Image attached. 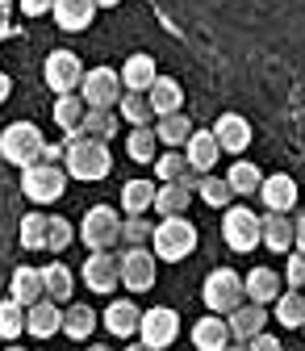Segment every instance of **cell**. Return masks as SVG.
Here are the masks:
<instances>
[{"label": "cell", "mask_w": 305, "mask_h": 351, "mask_svg": "<svg viewBox=\"0 0 305 351\" xmlns=\"http://www.w3.org/2000/svg\"><path fill=\"white\" fill-rule=\"evenodd\" d=\"M63 163H67V176H71V180H84V184L105 180V176L113 171L109 143H97V138H88V134L67 138V147H63Z\"/></svg>", "instance_id": "1"}, {"label": "cell", "mask_w": 305, "mask_h": 351, "mask_svg": "<svg viewBox=\"0 0 305 351\" xmlns=\"http://www.w3.org/2000/svg\"><path fill=\"white\" fill-rule=\"evenodd\" d=\"M201 297H205V310L213 318H230L234 310L247 305V289H243V276L234 268H213L201 285Z\"/></svg>", "instance_id": "2"}, {"label": "cell", "mask_w": 305, "mask_h": 351, "mask_svg": "<svg viewBox=\"0 0 305 351\" xmlns=\"http://www.w3.org/2000/svg\"><path fill=\"white\" fill-rule=\"evenodd\" d=\"M151 251L159 263H180L197 251V226L188 217H163V222L151 230Z\"/></svg>", "instance_id": "3"}, {"label": "cell", "mask_w": 305, "mask_h": 351, "mask_svg": "<svg viewBox=\"0 0 305 351\" xmlns=\"http://www.w3.org/2000/svg\"><path fill=\"white\" fill-rule=\"evenodd\" d=\"M0 155H5L13 167H34L42 163V155H47V138H42V130L34 121H13L0 130Z\"/></svg>", "instance_id": "4"}, {"label": "cell", "mask_w": 305, "mask_h": 351, "mask_svg": "<svg viewBox=\"0 0 305 351\" xmlns=\"http://www.w3.org/2000/svg\"><path fill=\"white\" fill-rule=\"evenodd\" d=\"M80 243L88 247V255L113 251L121 243V213L113 205H93L88 213L80 217Z\"/></svg>", "instance_id": "5"}, {"label": "cell", "mask_w": 305, "mask_h": 351, "mask_svg": "<svg viewBox=\"0 0 305 351\" xmlns=\"http://www.w3.org/2000/svg\"><path fill=\"white\" fill-rule=\"evenodd\" d=\"M222 239L230 251L239 255H251L255 247H264V222H259V213L247 209V205H230L222 213Z\"/></svg>", "instance_id": "6"}, {"label": "cell", "mask_w": 305, "mask_h": 351, "mask_svg": "<svg viewBox=\"0 0 305 351\" xmlns=\"http://www.w3.org/2000/svg\"><path fill=\"white\" fill-rule=\"evenodd\" d=\"M21 193L34 205H55L67 193V167H59V163H34V167H25L21 171Z\"/></svg>", "instance_id": "7"}, {"label": "cell", "mask_w": 305, "mask_h": 351, "mask_svg": "<svg viewBox=\"0 0 305 351\" xmlns=\"http://www.w3.org/2000/svg\"><path fill=\"white\" fill-rule=\"evenodd\" d=\"M117 272H121V289L147 293L159 280V259H155L151 247H125V255L117 259Z\"/></svg>", "instance_id": "8"}, {"label": "cell", "mask_w": 305, "mask_h": 351, "mask_svg": "<svg viewBox=\"0 0 305 351\" xmlns=\"http://www.w3.org/2000/svg\"><path fill=\"white\" fill-rule=\"evenodd\" d=\"M80 101L88 109H117L121 105V71L113 67H88L80 84Z\"/></svg>", "instance_id": "9"}, {"label": "cell", "mask_w": 305, "mask_h": 351, "mask_svg": "<svg viewBox=\"0 0 305 351\" xmlns=\"http://www.w3.org/2000/svg\"><path fill=\"white\" fill-rule=\"evenodd\" d=\"M42 80H47V88L55 97H71L80 93V84H84V63L75 51H51L47 63H42Z\"/></svg>", "instance_id": "10"}, {"label": "cell", "mask_w": 305, "mask_h": 351, "mask_svg": "<svg viewBox=\"0 0 305 351\" xmlns=\"http://www.w3.org/2000/svg\"><path fill=\"white\" fill-rule=\"evenodd\" d=\"M176 339H180V314L171 310V305H155V310L143 314V322H138V343L143 347L167 351Z\"/></svg>", "instance_id": "11"}, {"label": "cell", "mask_w": 305, "mask_h": 351, "mask_svg": "<svg viewBox=\"0 0 305 351\" xmlns=\"http://www.w3.org/2000/svg\"><path fill=\"white\" fill-rule=\"evenodd\" d=\"M213 138H217V147H222L226 155H243L255 143V130H251V121L243 113H222L213 121Z\"/></svg>", "instance_id": "12"}, {"label": "cell", "mask_w": 305, "mask_h": 351, "mask_svg": "<svg viewBox=\"0 0 305 351\" xmlns=\"http://www.w3.org/2000/svg\"><path fill=\"white\" fill-rule=\"evenodd\" d=\"M80 276H84V285H88V293H101V297H109V293L121 285L117 255H109V251H101V255H88V259H84V268H80Z\"/></svg>", "instance_id": "13"}, {"label": "cell", "mask_w": 305, "mask_h": 351, "mask_svg": "<svg viewBox=\"0 0 305 351\" xmlns=\"http://www.w3.org/2000/svg\"><path fill=\"white\" fill-rule=\"evenodd\" d=\"M243 289H247V301L251 305H264V310H272L276 297L284 293V276L276 268H251L243 276Z\"/></svg>", "instance_id": "14"}, {"label": "cell", "mask_w": 305, "mask_h": 351, "mask_svg": "<svg viewBox=\"0 0 305 351\" xmlns=\"http://www.w3.org/2000/svg\"><path fill=\"white\" fill-rule=\"evenodd\" d=\"M297 180L289 171H276V176H264V189H259V201H264L268 213H293L297 205Z\"/></svg>", "instance_id": "15"}, {"label": "cell", "mask_w": 305, "mask_h": 351, "mask_svg": "<svg viewBox=\"0 0 305 351\" xmlns=\"http://www.w3.org/2000/svg\"><path fill=\"white\" fill-rule=\"evenodd\" d=\"M184 159H188L193 176H209L213 171V163L222 159V147H217L213 130H193V138L184 143Z\"/></svg>", "instance_id": "16"}, {"label": "cell", "mask_w": 305, "mask_h": 351, "mask_svg": "<svg viewBox=\"0 0 305 351\" xmlns=\"http://www.w3.org/2000/svg\"><path fill=\"white\" fill-rule=\"evenodd\" d=\"M268 322H272V314L264 310V305H243V310H234L230 318H226V326H230V339L234 343H251V339H259L268 330Z\"/></svg>", "instance_id": "17"}, {"label": "cell", "mask_w": 305, "mask_h": 351, "mask_svg": "<svg viewBox=\"0 0 305 351\" xmlns=\"http://www.w3.org/2000/svg\"><path fill=\"white\" fill-rule=\"evenodd\" d=\"M55 25L63 34H84L97 21V0H55Z\"/></svg>", "instance_id": "18"}, {"label": "cell", "mask_w": 305, "mask_h": 351, "mask_svg": "<svg viewBox=\"0 0 305 351\" xmlns=\"http://www.w3.org/2000/svg\"><path fill=\"white\" fill-rule=\"evenodd\" d=\"M155 80H159L155 55H130V59L121 63V88H125V93H138V97H147L151 88H155Z\"/></svg>", "instance_id": "19"}, {"label": "cell", "mask_w": 305, "mask_h": 351, "mask_svg": "<svg viewBox=\"0 0 305 351\" xmlns=\"http://www.w3.org/2000/svg\"><path fill=\"white\" fill-rule=\"evenodd\" d=\"M9 297L21 305V310H34L38 301H47V289H42V268L21 263V268L9 276Z\"/></svg>", "instance_id": "20"}, {"label": "cell", "mask_w": 305, "mask_h": 351, "mask_svg": "<svg viewBox=\"0 0 305 351\" xmlns=\"http://www.w3.org/2000/svg\"><path fill=\"white\" fill-rule=\"evenodd\" d=\"M193 193H197V176H184V180H176V184H159V193H155V209H159L163 217H184Z\"/></svg>", "instance_id": "21"}, {"label": "cell", "mask_w": 305, "mask_h": 351, "mask_svg": "<svg viewBox=\"0 0 305 351\" xmlns=\"http://www.w3.org/2000/svg\"><path fill=\"white\" fill-rule=\"evenodd\" d=\"M264 247L276 251V255H293V243H297V222L289 213H264Z\"/></svg>", "instance_id": "22"}, {"label": "cell", "mask_w": 305, "mask_h": 351, "mask_svg": "<svg viewBox=\"0 0 305 351\" xmlns=\"http://www.w3.org/2000/svg\"><path fill=\"white\" fill-rule=\"evenodd\" d=\"M25 330L34 339H55L63 330V305L55 301H38L34 310H25Z\"/></svg>", "instance_id": "23"}, {"label": "cell", "mask_w": 305, "mask_h": 351, "mask_svg": "<svg viewBox=\"0 0 305 351\" xmlns=\"http://www.w3.org/2000/svg\"><path fill=\"white\" fill-rule=\"evenodd\" d=\"M234 339H230V326H226V318H213V314H205L201 322H193V347L197 351H226Z\"/></svg>", "instance_id": "24"}, {"label": "cell", "mask_w": 305, "mask_h": 351, "mask_svg": "<svg viewBox=\"0 0 305 351\" xmlns=\"http://www.w3.org/2000/svg\"><path fill=\"white\" fill-rule=\"evenodd\" d=\"M147 101H151L155 117H171V113H180V105H184V88H180V80L159 75V80H155V88L147 93Z\"/></svg>", "instance_id": "25"}, {"label": "cell", "mask_w": 305, "mask_h": 351, "mask_svg": "<svg viewBox=\"0 0 305 351\" xmlns=\"http://www.w3.org/2000/svg\"><path fill=\"white\" fill-rule=\"evenodd\" d=\"M105 330L117 335V339H130V335H138V322H143V310L134 301H113L109 310H105Z\"/></svg>", "instance_id": "26"}, {"label": "cell", "mask_w": 305, "mask_h": 351, "mask_svg": "<svg viewBox=\"0 0 305 351\" xmlns=\"http://www.w3.org/2000/svg\"><path fill=\"white\" fill-rule=\"evenodd\" d=\"M84 117H88V105L80 101V93L55 97V125L63 130L67 138H80V134H84Z\"/></svg>", "instance_id": "27"}, {"label": "cell", "mask_w": 305, "mask_h": 351, "mask_svg": "<svg viewBox=\"0 0 305 351\" xmlns=\"http://www.w3.org/2000/svg\"><path fill=\"white\" fill-rule=\"evenodd\" d=\"M101 326V314L93 305H67L63 310V335L75 339V343H88V335Z\"/></svg>", "instance_id": "28"}, {"label": "cell", "mask_w": 305, "mask_h": 351, "mask_svg": "<svg viewBox=\"0 0 305 351\" xmlns=\"http://www.w3.org/2000/svg\"><path fill=\"white\" fill-rule=\"evenodd\" d=\"M226 184L234 197H255L259 189H264V171H259L251 159H234L230 171H226Z\"/></svg>", "instance_id": "29"}, {"label": "cell", "mask_w": 305, "mask_h": 351, "mask_svg": "<svg viewBox=\"0 0 305 351\" xmlns=\"http://www.w3.org/2000/svg\"><path fill=\"white\" fill-rule=\"evenodd\" d=\"M42 289H47V301H55V305L71 301V293H75L71 268L67 263H47V268H42Z\"/></svg>", "instance_id": "30"}, {"label": "cell", "mask_w": 305, "mask_h": 351, "mask_svg": "<svg viewBox=\"0 0 305 351\" xmlns=\"http://www.w3.org/2000/svg\"><path fill=\"white\" fill-rule=\"evenodd\" d=\"M155 138H159V147H167V151H180V147L193 138V125H188V117H184V113L159 117V121H155Z\"/></svg>", "instance_id": "31"}, {"label": "cell", "mask_w": 305, "mask_h": 351, "mask_svg": "<svg viewBox=\"0 0 305 351\" xmlns=\"http://www.w3.org/2000/svg\"><path fill=\"white\" fill-rule=\"evenodd\" d=\"M155 180H130L125 189H121V209L130 213V217H143L147 209H155Z\"/></svg>", "instance_id": "32"}, {"label": "cell", "mask_w": 305, "mask_h": 351, "mask_svg": "<svg viewBox=\"0 0 305 351\" xmlns=\"http://www.w3.org/2000/svg\"><path fill=\"white\" fill-rule=\"evenodd\" d=\"M272 318H276L280 326H289V330H301V326H305V293L284 289V293L276 297V305H272Z\"/></svg>", "instance_id": "33"}, {"label": "cell", "mask_w": 305, "mask_h": 351, "mask_svg": "<svg viewBox=\"0 0 305 351\" xmlns=\"http://www.w3.org/2000/svg\"><path fill=\"white\" fill-rule=\"evenodd\" d=\"M197 197L209 205V209H230L234 205V193H230V184H226V176H201L197 180Z\"/></svg>", "instance_id": "34"}, {"label": "cell", "mask_w": 305, "mask_h": 351, "mask_svg": "<svg viewBox=\"0 0 305 351\" xmlns=\"http://www.w3.org/2000/svg\"><path fill=\"white\" fill-rule=\"evenodd\" d=\"M117 117H121V121H130L134 130H147V125L155 121V109H151V101H147V97H138V93H121Z\"/></svg>", "instance_id": "35"}, {"label": "cell", "mask_w": 305, "mask_h": 351, "mask_svg": "<svg viewBox=\"0 0 305 351\" xmlns=\"http://www.w3.org/2000/svg\"><path fill=\"white\" fill-rule=\"evenodd\" d=\"M117 130H121L117 109H88V117H84V134L97 138V143H109Z\"/></svg>", "instance_id": "36"}, {"label": "cell", "mask_w": 305, "mask_h": 351, "mask_svg": "<svg viewBox=\"0 0 305 351\" xmlns=\"http://www.w3.org/2000/svg\"><path fill=\"white\" fill-rule=\"evenodd\" d=\"M47 234H51V213H25L21 217V247L25 251H47Z\"/></svg>", "instance_id": "37"}, {"label": "cell", "mask_w": 305, "mask_h": 351, "mask_svg": "<svg viewBox=\"0 0 305 351\" xmlns=\"http://www.w3.org/2000/svg\"><path fill=\"white\" fill-rule=\"evenodd\" d=\"M184 176H193L184 151H163V155L155 159V180H159V184H176V180H184Z\"/></svg>", "instance_id": "38"}, {"label": "cell", "mask_w": 305, "mask_h": 351, "mask_svg": "<svg viewBox=\"0 0 305 351\" xmlns=\"http://www.w3.org/2000/svg\"><path fill=\"white\" fill-rule=\"evenodd\" d=\"M155 147H159L155 125H147V130H130V138H125V155L134 159V163H155V159H159V155H155Z\"/></svg>", "instance_id": "39"}, {"label": "cell", "mask_w": 305, "mask_h": 351, "mask_svg": "<svg viewBox=\"0 0 305 351\" xmlns=\"http://www.w3.org/2000/svg\"><path fill=\"white\" fill-rule=\"evenodd\" d=\"M21 330H25V310L13 297H5L0 301V339L13 343V339H21Z\"/></svg>", "instance_id": "40"}, {"label": "cell", "mask_w": 305, "mask_h": 351, "mask_svg": "<svg viewBox=\"0 0 305 351\" xmlns=\"http://www.w3.org/2000/svg\"><path fill=\"white\" fill-rule=\"evenodd\" d=\"M71 239H75V230H71V222L67 217H51V234H47V251H67L71 247Z\"/></svg>", "instance_id": "41"}, {"label": "cell", "mask_w": 305, "mask_h": 351, "mask_svg": "<svg viewBox=\"0 0 305 351\" xmlns=\"http://www.w3.org/2000/svg\"><path fill=\"white\" fill-rule=\"evenodd\" d=\"M284 289H293V293H301L305 289V255H284Z\"/></svg>", "instance_id": "42"}, {"label": "cell", "mask_w": 305, "mask_h": 351, "mask_svg": "<svg viewBox=\"0 0 305 351\" xmlns=\"http://www.w3.org/2000/svg\"><path fill=\"white\" fill-rule=\"evenodd\" d=\"M151 222H143V217H130V222H121V239H130V247H143V239H151Z\"/></svg>", "instance_id": "43"}, {"label": "cell", "mask_w": 305, "mask_h": 351, "mask_svg": "<svg viewBox=\"0 0 305 351\" xmlns=\"http://www.w3.org/2000/svg\"><path fill=\"white\" fill-rule=\"evenodd\" d=\"M17 5H21L25 17H42V13H51V9H55V0H17Z\"/></svg>", "instance_id": "44"}, {"label": "cell", "mask_w": 305, "mask_h": 351, "mask_svg": "<svg viewBox=\"0 0 305 351\" xmlns=\"http://www.w3.org/2000/svg\"><path fill=\"white\" fill-rule=\"evenodd\" d=\"M247 351H284V347H280V339H276V335H268V330H264L259 339H251V343H247Z\"/></svg>", "instance_id": "45"}, {"label": "cell", "mask_w": 305, "mask_h": 351, "mask_svg": "<svg viewBox=\"0 0 305 351\" xmlns=\"http://www.w3.org/2000/svg\"><path fill=\"white\" fill-rule=\"evenodd\" d=\"M13 34V17H9V9H0V42H5Z\"/></svg>", "instance_id": "46"}, {"label": "cell", "mask_w": 305, "mask_h": 351, "mask_svg": "<svg viewBox=\"0 0 305 351\" xmlns=\"http://www.w3.org/2000/svg\"><path fill=\"white\" fill-rule=\"evenodd\" d=\"M297 255H305V217H297V243H293Z\"/></svg>", "instance_id": "47"}, {"label": "cell", "mask_w": 305, "mask_h": 351, "mask_svg": "<svg viewBox=\"0 0 305 351\" xmlns=\"http://www.w3.org/2000/svg\"><path fill=\"white\" fill-rule=\"evenodd\" d=\"M9 97H13V80H9L5 71H0V105H5Z\"/></svg>", "instance_id": "48"}, {"label": "cell", "mask_w": 305, "mask_h": 351, "mask_svg": "<svg viewBox=\"0 0 305 351\" xmlns=\"http://www.w3.org/2000/svg\"><path fill=\"white\" fill-rule=\"evenodd\" d=\"M121 0H97V9H117Z\"/></svg>", "instance_id": "49"}, {"label": "cell", "mask_w": 305, "mask_h": 351, "mask_svg": "<svg viewBox=\"0 0 305 351\" xmlns=\"http://www.w3.org/2000/svg\"><path fill=\"white\" fill-rule=\"evenodd\" d=\"M125 351H151V347H143V343H130V347H125Z\"/></svg>", "instance_id": "50"}, {"label": "cell", "mask_w": 305, "mask_h": 351, "mask_svg": "<svg viewBox=\"0 0 305 351\" xmlns=\"http://www.w3.org/2000/svg\"><path fill=\"white\" fill-rule=\"evenodd\" d=\"M84 351H109V347L105 343H93V347H84Z\"/></svg>", "instance_id": "51"}, {"label": "cell", "mask_w": 305, "mask_h": 351, "mask_svg": "<svg viewBox=\"0 0 305 351\" xmlns=\"http://www.w3.org/2000/svg\"><path fill=\"white\" fill-rule=\"evenodd\" d=\"M226 351H247V343H230V347H226Z\"/></svg>", "instance_id": "52"}, {"label": "cell", "mask_w": 305, "mask_h": 351, "mask_svg": "<svg viewBox=\"0 0 305 351\" xmlns=\"http://www.w3.org/2000/svg\"><path fill=\"white\" fill-rule=\"evenodd\" d=\"M17 5V0H0V9H13Z\"/></svg>", "instance_id": "53"}, {"label": "cell", "mask_w": 305, "mask_h": 351, "mask_svg": "<svg viewBox=\"0 0 305 351\" xmlns=\"http://www.w3.org/2000/svg\"><path fill=\"white\" fill-rule=\"evenodd\" d=\"M5 351H25V347H17V343H13V347H5Z\"/></svg>", "instance_id": "54"}, {"label": "cell", "mask_w": 305, "mask_h": 351, "mask_svg": "<svg viewBox=\"0 0 305 351\" xmlns=\"http://www.w3.org/2000/svg\"><path fill=\"white\" fill-rule=\"evenodd\" d=\"M301 335H305V326H301Z\"/></svg>", "instance_id": "55"}, {"label": "cell", "mask_w": 305, "mask_h": 351, "mask_svg": "<svg viewBox=\"0 0 305 351\" xmlns=\"http://www.w3.org/2000/svg\"><path fill=\"white\" fill-rule=\"evenodd\" d=\"M301 293H305V289H301Z\"/></svg>", "instance_id": "56"}]
</instances>
